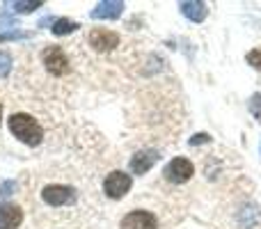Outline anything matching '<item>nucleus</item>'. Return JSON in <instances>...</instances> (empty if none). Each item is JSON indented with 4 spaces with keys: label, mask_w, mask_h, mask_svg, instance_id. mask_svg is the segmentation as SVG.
<instances>
[{
    "label": "nucleus",
    "mask_w": 261,
    "mask_h": 229,
    "mask_svg": "<svg viewBox=\"0 0 261 229\" xmlns=\"http://www.w3.org/2000/svg\"><path fill=\"white\" fill-rule=\"evenodd\" d=\"M103 188H106V195H108V197L119 199L130 190V176L124 174V172H110V174L106 176Z\"/></svg>",
    "instance_id": "obj_4"
},
{
    "label": "nucleus",
    "mask_w": 261,
    "mask_h": 229,
    "mask_svg": "<svg viewBox=\"0 0 261 229\" xmlns=\"http://www.w3.org/2000/svg\"><path fill=\"white\" fill-rule=\"evenodd\" d=\"M122 229H156V218L149 211H130L122 220Z\"/></svg>",
    "instance_id": "obj_7"
},
{
    "label": "nucleus",
    "mask_w": 261,
    "mask_h": 229,
    "mask_svg": "<svg viewBox=\"0 0 261 229\" xmlns=\"http://www.w3.org/2000/svg\"><path fill=\"white\" fill-rule=\"evenodd\" d=\"M9 7H14L16 12L25 14V12H32V9L41 7V3H39V0H35V3H18V0H14V3H9Z\"/></svg>",
    "instance_id": "obj_13"
},
{
    "label": "nucleus",
    "mask_w": 261,
    "mask_h": 229,
    "mask_svg": "<svg viewBox=\"0 0 261 229\" xmlns=\"http://www.w3.org/2000/svg\"><path fill=\"white\" fill-rule=\"evenodd\" d=\"M23 32H0V41H9V39H21Z\"/></svg>",
    "instance_id": "obj_18"
},
{
    "label": "nucleus",
    "mask_w": 261,
    "mask_h": 229,
    "mask_svg": "<svg viewBox=\"0 0 261 229\" xmlns=\"http://www.w3.org/2000/svg\"><path fill=\"white\" fill-rule=\"evenodd\" d=\"M250 106H252V113L259 117L261 115V94H254L252 101H250Z\"/></svg>",
    "instance_id": "obj_17"
},
{
    "label": "nucleus",
    "mask_w": 261,
    "mask_h": 229,
    "mask_svg": "<svg viewBox=\"0 0 261 229\" xmlns=\"http://www.w3.org/2000/svg\"><path fill=\"white\" fill-rule=\"evenodd\" d=\"M158 154L151 151V149H147V151H138L133 158H130V170L135 172V174H144V172H149L153 167V163L158 161Z\"/></svg>",
    "instance_id": "obj_9"
},
{
    "label": "nucleus",
    "mask_w": 261,
    "mask_h": 229,
    "mask_svg": "<svg viewBox=\"0 0 261 229\" xmlns=\"http://www.w3.org/2000/svg\"><path fill=\"white\" fill-rule=\"evenodd\" d=\"M23 222V211L16 204H0V229H16Z\"/></svg>",
    "instance_id": "obj_8"
},
{
    "label": "nucleus",
    "mask_w": 261,
    "mask_h": 229,
    "mask_svg": "<svg viewBox=\"0 0 261 229\" xmlns=\"http://www.w3.org/2000/svg\"><path fill=\"white\" fill-rule=\"evenodd\" d=\"M202 142H208V135L206 133H197L195 138H190V144H193V147H195V144H202Z\"/></svg>",
    "instance_id": "obj_19"
},
{
    "label": "nucleus",
    "mask_w": 261,
    "mask_h": 229,
    "mask_svg": "<svg viewBox=\"0 0 261 229\" xmlns=\"http://www.w3.org/2000/svg\"><path fill=\"white\" fill-rule=\"evenodd\" d=\"M12 69V58H9L5 50H0V78H5Z\"/></svg>",
    "instance_id": "obj_14"
},
{
    "label": "nucleus",
    "mask_w": 261,
    "mask_h": 229,
    "mask_svg": "<svg viewBox=\"0 0 261 229\" xmlns=\"http://www.w3.org/2000/svg\"><path fill=\"white\" fill-rule=\"evenodd\" d=\"M181 7V14H184L186 18H190V21H204L206 18V14H208V9H206V5L204 3H181L179 5Z\"/></svg>",
    "instance_id": "obj_11"
},
{
    "label": "nucleus",
    "mask_w": 261,
    "mask_h": 229,
    "mask_svg": "<svg viewBox=\"0 0 261 229\" xmlns=\"http://www.w3.org/2000/svg\"><path fill=\"white\" fill-rule=\"evenodd\" d=\"M14 188H16V184H14V181H5V184L0 186V197H7V195H12Z\"/></svg>",
    "instance_id": "obj_16"
},
{
    "label": "nucleus",
    "mask_w": 261,
    "mask_h": 229,
    "mask_svg": "<svg viewBox=\"0 0 261 229\" xmlns=\"http://www.w3.org/2000/svg\"><path fill=\"white\" fill-rule=\"evenodd\" d=\"M76 28H78V23L67 21V18H58V21H53V35H69Z\"/></svg>",
    "instance_id": "obj_12"
},
{
    "label": "nucleus",
    "mask_w": 261,
    "mask_h": 229,
    "mask_svg": "<svg viewBox=\"0 0 261 229\" xmlns=\"http://www.w3.org/2000/svg\"><path fill=\"white\" fill-rule=\"evenodd\" d=\"M0 117H3V106H0Z\"/></svg>",
    "instance_id": "obj_20"
},
{
    "label": "nucleus",
    "mask_w": 261,
    "mask_h": 229,
    "mask_svg": "<svg viewBox=\"0 0 261 229\" xmlns=\"http://www.w3.org/2000/svg\"><path fill=\"white\" fill-rule=\"evenodd\" d=\"M41 197H44L46 204H50V207H62V204H69L76 199V193H73V188H69V186H46L44 193H41Z\"/></svg>",
    "instance_id": "obj_5"
},
{
    "label": "nucleus",
    "mask_w": 261,
    "mask_h": 229,
    "mask_svg": "<svg viewBox=\"0 0 261 229\" xmlns=\"http://www.w3.org/2000/svg\"><path fill=\"white\" fill-rule=\"evenodd\" d=\"M124 12V3L117 0H103L96 5V9L92 12V18H119Z\"/></svg>",
    "instance_id": "obj_10"
},
{
    "label": "nucleus",
    "mask_w": 261,
    "mask_h": 229,
    "mask_svg": "<svg viewBox=\"0 0 261 229\" xmlns=\"http://www.w3.org/2000/svg\"><path fill=\"white\" fill-rule=\"evenodd\" d=\"M163 174H165V179L172 181V184H184V181H188L190 176L195 174V167L188 158L179 156V158H174V161L167 163V167H165Z\"/></svg>",
    "instance_id": "obj_3"
},
{
    "label": "nucleus",
    "mask_w": 261,
    "mask_h": 229,
    "mask_svg": "<svg viewBox=\"0 0 261 229\" xmlns=\"http://www.w3.org/2000/svg\"><path fill=\"white\" fill-rule=\"evenodd\" d=\"M9 131H12V133L16 135L21 142L30 144V147H37V144L41 142V138H44L41 126L37 124L30 115H23V113L9 117Z\"/></svg>",
    "instance_id": "obj_1"
},
{
    "label": "nucleus",
    "mask_w": 261,
    "mask_h": 229,
    "mask_svg": "<svg viewBox=\"0 0 261 229\" xmlns=\"http://www.w3.org/2000/svg\"><path fill=\"white\" fill-rule=\"evenodd\" d=\"M41 60H44L46 69H48L53 76H64V73L69 71V60L60 46H48V48L41 53Z\"/></svg>",
    "instance_id": "obj_2"
},
{
    "label": "nucleus",
    "mask_w": 261,
    "mask_h": 229,
    "mask_svg": "<svg viewBox=\"0 0 261 229\" xmlns=\"http://www.w3.org/2000/svg\"><path fill=\"white\" fill-rule=\"evenodd\" d=\"M248 62L252 64L254 69H259V71H261V48L250 50V53H248Z\"/></svg>",
    "instance_id": "obj_15"
},
{
    "label": "nucleus",
    "mask_w": 261,
    "mask_h": 229,
    "mask_svg": "<svg viewBox=\"0 0 261 229\" xmlns=\"http://www.w3.org/2000/svg\"><path fill=\"white\" fill-rule=\"evenodd\" d=\"M119 44V35L113 30H103V28H94L90 32V46L96 50H113Z\"/></svg>",
    "instance_id": "obj_6"
}]
</instances>
